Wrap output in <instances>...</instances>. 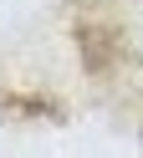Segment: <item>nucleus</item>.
<instances>
[]
</instances>
